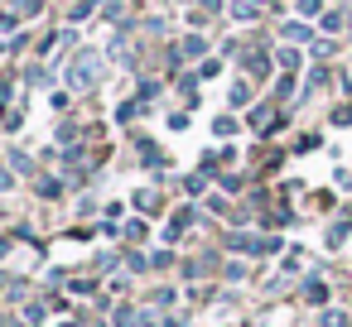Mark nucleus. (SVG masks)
<instances>
[{
    "mask_svg": "<svg viewBox=\"0 0 352 327\" xmlns=\"http://www.w3.org/2000/svg\"><path fill=\"white\" fill-rule=\"evenodd\" d=\"M97 68H102V58H97V53H82V58H78V63L68 68V82H73V87H92Z\"/></svg>",
    "mask_w": 352,
    "mask_h": 327,
    "instance_id": "nucleus-1",
    "label": "nucleus"
},
{
    "mask_svg": "<svg viewBox=\"0 0 352 327\" xmlns=\"http://www.w3.org/2000/svg\"><path fill=\"white\" fill-rule=\"evenodd\" d=\"M188 221H193V212H188V207H179V212H174V221H169V241H179V231H188Z\"/></svg>",
    "mask_w": 352,
    "mask_h": 327,
    "instance_id": "nucleus-2",
    "label": "nucleus"
},
{
    "mask_svg": "<svg viewBox=\"0 0 352 327\" xmlns=\"http://www.w3.org/2000/svg\"><path fill=\"white\" fill-rule=\"evenodd\" d=\"M304 298H309V303H323V298H328V289H323L318 279H309V284H304Z\"/></svg>",
    "mask_w": 352,
    "mask_h": 327,
    "instance_id": "nucleus-3",
    "label": "nucleus"
},
{
    "mask_svg": "<svg viewBox=\"0 0 352 327\" xmlns=\"http://www.w3.org/2000/svg\"><path fill=\"white\" fill-rule=\"evenodd\" d=\"M323 327H352V317H342V313L328 308V313H323Z\"/></svg>",
    "mask_w": 352,
    "mask_h": 327,
    "instance_id": "nucleus-4",
    "label": "nucleus"
},
{
    "mask_svg": "<svg viewBox=\"0 0 352 327\" xmlns=\"http://www.w3.org/2000/svg\"><path fill=\"white\" fill-rule=\"evenodd\" d=\"M318 10H323V0H299V15H304V20H314Z\"/></svg>",
    "mask_w": 352,
    "mask_h": 327,
    "instance_id": "nucleus-5",
    "label": "nucleus"
},
{
    "mask_svg": "<svg viewBox=\"0 0 352 327\" xmlns=\"http://www.w3.org/2000/svg\"><path fill=\"white\" fill-rule=\"evenodd\" d=\"M212 130H217V140H222V135H232V130H236V121H232V116H222V121H212Z\"/></svg>",
    "mask_w": 352,
    "mask_h": 327,
    "instance_id": "nucleus-6",
    "label": "nucleus"
},
{
    "mask_svg": "<svg viewBox=\"0 0 352 327\" xmlns=\"http://www.w3.org/2000/svg\"><path fill=\"white\" fill-rule=\"evenodd\" d=\"M25 322H30V327H39V322H44V308H39V303H30V308H25Z\"/></svg>",
    "mask_w": 352,
    "mask_h": 327,
    "instance_id": "nucleus-7",
    "label": "nucleus"
},
{
    "mask_svg": "<svg viewBox=\"0 0 352 327\" xmlns=\"http://www.w3.org/2000/svg\"><path fill=\"white\" fill-rule=\"evenodd\" d=\"M285 39H299V44H304V39H309V29H304V25H285Z\"/></svg>",
    "mask_w": 352,
    "mask_h": 327,
    "instance_id": "nucleus-8",
    "label": "nucleus"
},
{
    "mask_svg": "<svg viewBox=\"0 0 352 327\" xmlns=\"http://www.w3.org/2000/svg\"><path fill=\"white\" fill-rule=\"evenodd\" d=\"M246 63H251V73H261V77H265V68H270V63H265V53H251Z\"/></svg>",
    "mask_w": 352,
    "mask_h": 327,
    "instance_id": "nucleus-9",
    "label": "nucleus"
},
{
    "mask_svg": "<svg viewBox=\"0 0 352 327\" xmlns=\"http://www.w3.org/2000/svg\"><path fill=\"white\" fill-rule=\"evenodd\" d=\"M6 188H10V173H6V169H0V193H6Z\"/></svg>",
    "mask_w": 352,
    "mask_h": 327,
    "instance_id": "nucleus-10",
    "label": "nucleus"
},
{
    "mask_svg": "<svg viewBox=\"0 0 352 327\" xmlns=\"http://www.w3.org/2000/svg\"><path fill=\"white\" fill-rule=\"evenodd\" d=\"M0 49H6V44H0Z\"/></svg>",
    "mask_w": 352,
    "mask_h": 327,
    "instance_id": "nucleus-11",
    "label": "nucleus"
}]
</instances>
